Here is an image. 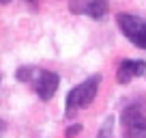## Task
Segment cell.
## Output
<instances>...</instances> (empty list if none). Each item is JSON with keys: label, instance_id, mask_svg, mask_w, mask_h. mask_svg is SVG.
Masks as SVG:
<instances>
[{"label": "cell", "instance_id": "1", "mask_svg": "<svg viewBox=\"0 0 146 138\" xmlns=\"http://www.w3.org/2000/svg\"><path fill=\"white\" fill-rule=\"evenodd\" d=\"M101 86V76L95 74L90 78H86L82 84L73 86L67 95V101H64V115L67 117H73L78 110H84L92 104V99L97 97V91Z\"/></svg>", "mask_w": 146, "mask_h": 138}, {"label": "cell", "instance_id": "12", "mask_svg": "<svg viewBox=\"0 0 146 138\" xmlns=\"http://www.w3.org/2000/svg\"><path fill=\"white\" fill-rule=\"evenodd\" d=\"M30 2H36V0H30Z\"/></svg>", "mask_w": 146, "mask_h": 138}, {"label": "cell", "instance_id": "8", "mask_svg": "<svg viewBox=\"0 0 146 138\" xmlns=\"http://www.w3.org/2000/svg\"><path fill=\"white\" fill-rule=\"evenodd\" d=\"M32 71H35V67H19L17 71H15V78H17L19 82H30Z\"/></svg>", "mask_w": 146, "mask_h": 138}, {"label": "cell", "instance_id": "2", "mask_svg": "<svg viewBox=\"0 0 146 138\" xmlns=\"http://www.w3.org/2000/svg\"><path fill=\"white\" fill-rule=\"evenodd\" d=\"M125 138H146V108L142 104H129L120 112Z\"/></svg>", "mask_w": 146, "mask_h": 138}, {"label": "cell", "instance_id": "7", "mask_svg": "<svg viewBox=\"0 0 146 138\" xmlns=\"http://www.w3.org/2000/svg\"><path fill=\"white\" fill-rule=\"evenodd\" d=\"M97 138H114V117H108L103 119V125H101Z\"/></svg>", "mask_w": 146, "mask_h": 138}, {"label": "cell", "instance_id": "5", "mask_svg": "<svg viewBox=\"0 0 146 138\" xmlns=\"http://www.w3.org/2000/svg\"><path fill=\"white\" fill-rule=\"evenodd\" d=\"M69 11L73 15H86L101 19L108 13V0H69Z\"/></svg>", "mask_w": 146, "mask_h": 138}, {"label": "cell", "instance_id": "9", "mask_svg": "<svg viewBox=\"0 0 146 138\" xmlns=\"http://www.w3.org/2000/svg\"><path fill=\"white\" fill-rule=\"evenodd\" d=\"M80 132H82V125L75 123V125H71V127H67V132H64V138H73V136H78Z\"/></svg>", "mask_w": 146, "mask_h": 138}, {"label": "cell", "instance_id": "4", "mask_svg": "<svg viewBox=\"0 0 146 138\" xmlns=\"http://www.w3.org/2000/svg\"><path fill=\"white\" fill-rule=\"evenodd\" d=\"M30 84H32V88H35V93L41 97L43 101H50L52 97L56 95V91H58L60 78H58V74H54V71H50V69L35 67Z\"/></svg>", "mask_w": 146, "mask_h": 138}, {"label": "cell", "instance_id": "11", "mask_svg": "<svg viewBox=\"0 0 146 138\" xmlns=\"http://www.w3.org/2000/svg\"><path fill=\"white\" fill-rule=\"evenodd\" d=\"M0 2H2V5H9V2H11V0H0Z\"/></svg>", "mask_w": 146, "mask_h": 138}, {"label": "cell", "instance_id": "10", "mask_svg": "<svg viewBox=\"0 0 146 138\" xmlns=\"http://www.w3.org/2000/svg\"><path fill=\"white\" fill-rule=\"evenodd\" d=\"M5 132V121H0V134Z\"/></svg>", "mask_w": 146, "mask_h": 138}, {"label": "cell", "instance_id": "3", "mask_svg": "<svg viewBox=\"0 0 146 138\" xmlns=\"http://www.w3.org/2000/svg\"><path fill=\"white\" fill-rule=\"evenodd\" d=\"M120 32L140 50H146V19H140L137 15L131 13H118L116 15Z\"/></svg>", "mask_w": 146, "mask_h": 138}, {"label": "cell", "instance_id": "6", "mask_svg": "<svg viewBox=\"0 0 146 138\" xmlns=\"http://www.w3.org/2000/svg\"><path fill=\"white\" fill-rule=\"evenodd\" d=\"M144 74H146V60L127 58L116 69V80H118V84H127V82H131L133 78H140V76H144Z\"/></svg>", "mask_w": 146, "mask_h": 138}]
</instances>
